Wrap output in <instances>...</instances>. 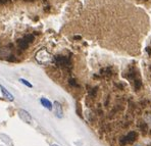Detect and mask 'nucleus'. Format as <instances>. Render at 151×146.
I'll use <instances>...</instances> for the list:
<instances>
[{"label": "nucleus", "instance_id": "f257e3e1", "mask_svg": "<svg viewBox=\"0 0 151 146\" xmlns=\"http://www.w3.org/2000/svg\"><path fill=\"white\" fill-rule=\"evenodd\" d=\"M53 57L54 56L46 49H41L35 55V59L38 63L43 64V66H48L51 62H53Z\"/></svg>", "mask_w": 151, "mask_h": 146}, {"label": "nucleus", "instance_id": "20e7f679", "mask_svg": "<svg viewBox=\"0 0 151 146\" xmlns=\"http://www.w3.org/2000/svg\"><path fill=\"white\" fill-rule=\"evenodd\" d=\"M18 116L20 118V120L22 121V122L27 123V124L29 125H32L33 124V118L32 116H31V114H29L27 110L25 109H18Z\"/></svg>", "mask_w": 151, "mask_h": 146}, {"label": "nucleus", "instance_id": "412c9836", "mask_svg": "<svg viewBox=\"0 0 151 146\" xmlns=\"http://www.w3.org/2000/svg\"><path fill=\"white\" fill-rule=\"evenodd\" d=\"M51 146H59V145H57V144H52Z\"/></svg>", "mask_w": 151, "mask_h": 146}, {"label": "nucleus", "instance_id": "ddd939ff", "mask_svg": "<svg viewBox=\"0 0 151 146\" xmlns=\"http://www.w3.org/2000/svg\"><path fill=\"white\" fill-rule=\"evenodd\" d=\"M22 38H24L28 43H32L33 41L35 40V37H34V35H33V34H27V35H25Z\"/></svg>", "mask_w": 151, "mask_h": 146}, {"label": "nucleus", "instance_id": "9d476101", "mask_svg": "<svg viewBox=\"0 0 151 146\" xmlns=\"http://www.w3.org/2000/svg\"><path fill=\"white\" fill-rule=\"evenodd\" d=\"M11 55L12 54L9 48H0V57H7L8 59Z\"/></svg>", "mask_w": 151, "mask_h": 146}, {"label": "nucleus", "instance_id": "2eb2a0df", "mask_svg": "<svg viewBox=\"0 0 151 146\" xmlns=\"http://www.w3.org/2000/svg\"><path fill=\"white\" fill-rule=\"evenodd\" d=\"M96 93H97V88H93L89 91V95H90V98H94L96 96Z\"/></svg>", "mask_w": 151, "mask_h": 146}, {"label": "nucleus", "instance_id": "a211bd4d", "mask_svg": "<svg viewBox=\"0 0 151 146\" xmlns=\"http://www.w3.org/2000/svg\"><path fill=\"white\" fill-rule=\"evenodd\" d=\"M22 1H24V2H34V1H36V0H22Z\"/></svg>", "mask_w": 151, "mask_h": 146}, {"label": "nucleus", "instance_id": "423d86ee", "mask_svg": "<svg viewBox=\"0 0 151 146\" xmlns=\"http://www.w3.org/2000/svg\"><path fill=\"white\" fill-rule=\"evenodd\" d=\"M100 75L102 77H105V78H109L113 75V68H110V66H107V68H103L100 70Z\"/></svg>", "mask_w": 151, "mask_h": 146}, {"label": "nucleus", "instance_id": "f03ea898", "mask_svg": "<svg viewBox=\"0 0 151 146\" xmlns=\"http://www.w3.org/2000/svg\"><path fill=\"white\" fill-rule=\"evenodd\" d=\"M53 62L56 66L63 68H71V60L69 57L65 55H56L53 57Z\"/></svg>", "mask_w": 151, "mask_h": 146}, {"label": "nucleus", "instance_id": "aec40b11", "mask_svg": "<svg viewBox=\"0 0 151 146\" xmlns=\"http://www.w3.org/2000/svg\"><path fill=\"white\" fill-rule=\"evenodd\" d=\"M75 39H81L80 36H75Z\"/></svg>", "mask_w": 151, "mask_h": 146}, {"label": "nucleus", "instance_id": "5701e85b", "mask_svg": "<svg viewBox=\"0 0 151 146\" xmlns=\"http://www.w3.org/2000/svg\"><path fill=\"white\" fill-rule=\"evenodd\" d=\"M137 146H139V145H137Z\"/></svg>", "mask_w": 151, "mask_h": 146}, {"label": "nucleus", "instance_id": "dca6fc26", "mask_svg": "<svg viewBox=\"0 0 151 146\" xmlns=\"http://www.w3.org/2000/svg\"><path fill=\"white\" fill-rule=\"evenodd\" d=\"M20 82H22L24 85H26V86H28L29 88H32V84H31V83H29L27 80H25V79H20Z\"/></svg>", "mask_w": 151, "mask_h": 146}, {"label": "nucleus", "instance_id": "9b49d317", "mask_svg": "<svg viewBox=\"0 0 151 146\" xmlns=\"http://www.w3.org/2000/svg\"><path fill=\"white\" fill-rule=\"evenodd\" d=\"M133 86H134V89H135L136 91H139L140 89H141V87H142V82H141V79L138 77V78H136V79H134L133 81Z\"/></svg>", "mask_w": 151, "mask_h": 146}, {"label": "nucleus", "instance_id": "7ed1b4c3", "mask_svg": "<svg viewBox=\"0 0 151 146\" xmlns=\"http://www.w3.org/2000/svg\"><path fill=\"white\" fill-rule=\"evenodd\" d=\"M138 138V133L137 132H129L126 136H124L123 138L119 140V143L121 145H127V144H131V143L135 142Z\"/></svg>", "mask_w": 151, "mask_h": 146}, {"label": "nucleus", "instance_id": "4468645a", "mask_svg": "<svg viewBox=\"0 0 151 146\" xmlns=\"http://www.w3.org/2000/svg\"><path fill=\"white\" fill-rule=\"evenodd\" d=\"M69 84L71 85L72 87H75V88H78V87H79V84L77 83V81L75 80V79H70Z\"/></svg>", "mask_w": 151, "mask_h": 146}, {"label": "nucleus", "instance_id": "6e6552de", "mask_svg": "<svg viewBox=\"0 0 151 146\" xmlns=\"http://www.w3.org/2000/svg\"><path fill=\"white\" fill-rule=\"evenodd\" d=\"M0 91H1V93L3 94L4 98H6V99L9 100V101H13V99H14L13 96H12V95L10 94V93L8 92V91L6 90V89L4 88L3 86H2V85H0Z\"/></svg>", "mask_w": 151, "mask_h": 146}, {"label": "nucleus", "instance_id": "4be33fe9", "mask_svg": "<svg viewBox=\"0 0 151 146\" xmlns=\"http://www.w3.org/2000/svg\"><path fill=\"white\" fill-rule=\"evenodd\" d=\"M150 105H151V103H150Z\"/></svg>", "mask_w": 151, "mask_h": 146}, {"label": "nucleus", "instance_id": "f8f14e48", "mask_svg": "<svg viewBox=\"0 0 151 146\" xmlns=\"http://www.w3.org/2000/svg\"><path fill=\"white\" fill-rule=\"evenodd\" d=\"M138 127H139V130L141 131L143 134H146V133L148 132V130H149V128H148V125H147V123H146V122L139 123Z\"/></svg>", "mask_w": 151, "mask_h": 146}, {"label": "nucleus", "instance_id": "1a4fd4ad", "mask_svg": "<svg viewBox=\"0 0 151 146\" xmlns=\"http://www.w3.org/2000/svg\"><path fill=\"white\" fill-rule=\"evenodd\" d=\"M18 48L20 49H22V50H25V49H27L29 47V45H30V43H28L26 40H25L24 38H20V39H18Z\"/></svg>", "mask_w": 151, "mask_h": 146}, {"label": "nucleus", "instance_id": "6ab92c4d", "mask_svg": "<svg viewBox=\"0 0 151 146\" xmlns=\"http://www.w3.org/2000/svg\"><path fill=\"white\" fill-rule=\"evenodd\" d=\"M148 73H149V74L151 75V64L149 66H148Z\"/></svg>", "mask_w": 151, "mask_h": 146}, {"label": "nucleus", "instance_id": "39448f33", "mask_svg": "<svg viewBox=\"0 0 151 146\" xmlns=\"http://www.w3.org/2000/svg\"><path fill=\"white\" fill-rule=\"evenodd\" d=\"M53 108H54V110H55V116L59 118H63V110L61 104L59 103V102L55 101L54 103H53Z\"/></svg>", "mask_w": 151, "mask_h": 146}, {"label": "nucleus", "instance_id": "0eeeda50", "mask_svg": "<svg viewBox=\"0 0 151 146\" xmlns=\"http://www.w3.org/2000/svg\"><path fill=\"white\" fill-rule=\"evenodd\" d=\"M40 102H41V104L46 108V109H48V110L53 109V104L51 103V101H49L48 99H46V98H44V97L40 98Z\"/></svg>", "mask_w": 151, "mask_h": 146}, {"label": "nucleus", "instance_id": "f3484780", "mask_svg": "<svg viewBox=\"0 0 151 146\" xmlns=\"http://www.w3.org/2000/svg\"><path fill=\"white\" fill-rule=\"evenodd\" d=\"M11 2V0H0V5H5Z\"/></svg>", "mask_w": 151, "mask_h": 146}]
</instances>
